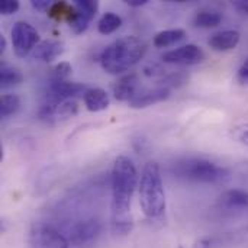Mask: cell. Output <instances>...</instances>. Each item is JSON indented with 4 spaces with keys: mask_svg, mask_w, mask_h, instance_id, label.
I'll return each mask as SVG.
<instances>
[{
    "mask_svg": "<svg viewBox=\"0 0 248 248\" xmlns=\"http://www.w3.org/2000/svg\"><path fill=\"white\" fill-rule=\"evenodd\" d=\"M138 185V173L129 157L119 155L112 167V230L125 235L132 228L131 203Z\"/></svg>",
    "mask_w": 248,
    "mask_h": 248,
    "instance_id": "1",
    "label": "cell"
},
{
    "mask_svg": "<svg viewBox=\"0 0 248 248\" xmlns=\"http://www.w3.org/2000/svg\"><path fill=\"white\" fill-rule=\"evenodd\" d=\"M147 45L140 38L129 35L115 39L100 54V65L109 74H122L137 65L145 55Z\"/></svg>",
    "mask_w": 248,
    "mask_h": 248,
    "instance_id": "2",
    "label": "cell"
},
{
    "mask_svg": "<svg viewBox=\"0 0 248 248\" xmlns=\"http://www.w3.org/2000/svg\"><path fill=\"white\" fill-rule=\"evenodd\" d=\"M140 205L145 217L158 218L166 211V195L160 166L155 161H148L141 173L138 183Z\"/></svg>",
    "mask_w": 248,
    "mask_h": 248,
    "instance_id": "3",
    "label": "cell"
},
{
    "mask_svg": "<svg viewBox=\"0 0 248 248\" xmlns=\"http://www.w3.org/2000/svg\"><path fill=\"white\" fill-rule=\"evenodd\" d=\"M173 173L179 177L201 183H222L230 179V171L206 158H183L174 164Z\"/></svg>",
    "mask_w": 248,
    "mask_h": 248,
    "instance_id": "4",
    "label": "cell"
},
{
    "mask_svg": "<svg viewBox=\"0 0 248 248\" xmlns=\"http://www.w3.org/2000/svg\"><path fill=\"white\" fill-rule=\"evenodd\" d=\"M38 31L25 20H17L12 28V45L13 51L19 58H25L32 54L35 46L39 44Z\"/></svg>",
    "mask_w": 248,
    "mask_h": 248,
    "instance_id": "5",
    "label": "cell"
},
{
    "mask_svg": "<svg viewBox=\"0 0 248 248\" xmlns=\"http://www.w3.org/2000/svg\"><path fill=\"white\" fill-rule=\"evenodd\" d=\"M100 231H102V224L96 218L81 219L70 227L67 240L70 246L83 247L93 243L99 237Z\"/></svg>",
    "mask_w": 248,
    "mask_h": 248,
    "instance_id": "6",
    "label": "cell"
},
{
    "mask_svg": "<svg viewBox=\"0 0 248 248\" xmlns=\"http://www.w3.org/2000/svg\"><path fill=\"white\" fill-rule=\"evenodd\" d=\"M99 10V3L94 0H76L73 12L68 17V25L76 35L86 32L90 22L94 19Z\"/></svg>",
    "mask_w": 248,
    "mask_h": 248,
    "instance_id": "7",
    "label": "cell"
},
{
    "mask_svg": "<svg viewBox=\"0 0 248 248\" xmlns=\"http://www.w3.org/2000/svg\"><path fill=\"white\" fill-rule=\"evenodd\" d=\"M87 92V87L81 83H73V81H52L48 86L46 94H45V103H49L52 106H58L61 102L74 99L77 96H81Z\"/></svg>",
    "mask_w": 248,
    "mask_h": 248,
    "instance_id": "8",
    "label": "cell"
},
{
    "mask_svg": "<svg viewBox=\"0 0 248 248\" xmlns=\"http://www.w3.org/2000/svg\"><path fill=\"white\" fill-rule=\"evenodd\" d=\"M31 248H70V243L55 228L35 225L31 231Z\"/></svg>",
    "mask_w": 248,
    "mask_h": 248,
    "instance_id": "9",
    "label": "cell"
},
{
    "mask_svg": "<svg viewBox=\"0 0 248 248\" xmlns=\"http://www.w3.org/2000/svg\"><path fill=\"white\" fill-rule=\"evenodd\" d=\"M163 61L174 65H196L205 60V52L195 44H187L176 49L167 51L161 55Z\"/></svg>",
    "mask_w": 248,
    "mask_h": 248,
    "instance_id": "10",
    "label": "cell"
},
{
    "mask_svg": "<svg viewBox=\"0 0 248 248\" xmlns=\"http://www.w3.org/2000/svg\"><path fill=\"white\" fill-rule=\"evenodd\" d=\"M170 97V89L166 87H154V89H142L138 90V93L128 102L129 108L132 109H144L151 105L164 102Z\"/></svg>",
    "mask_w": 248,
    "mask_h": 248,
    "instance_id": "11",
    "label": "cell"
},
{
    "mask_svg": "<svg viewBox=\"0 0 248 248\" xmlns=\"http://www.w3.org/2000/svg\"><path fill=\"white\" fill-rule=\"evenodd\" d=\"M64 48H65L64 42H61V41L45 39V41H41L35 46V49L32 51V57L35 60H39V61H44V62H52L60 55H62Z\"/></svg>",
    "mask_w": 248,
    "mask_h": 248,
    "instance_id": "12",
    "label": "cell"
},
{
    "mask_svg": "<svg viewBox=\"0 0 248 248\" xmlns=\"http://www.w3.org/2000/svg\"><path fill=\"white\" fill-rule=\"evenodd\" d=\"M138 93V76L129 73L122 76L113 86V96L119 102H129Z\"/></svg>",
    "mask_w": 248,
    "mask_h": 248,
    "instance_id": "13",
    "label": "cell"
},
{
    "mask_svg": "<svg viewBox=\"0 0 248 248\" xmlns=\"http://www.w3.org/2000/svg\"><path fill=\"white\" fill-rule=\"evenodd\" d=\"M240 38H241V35L235 29L221 31L211 36L209 45L215 51H231L240 44Z\"/></svg>",
    "mask_w": 248,
    "mask_h": 248,
    "instance_id": "14",
    "label": "cell"
},
{
    "mask_svg": "<svg viewBox=\"0 0 248 248\" xmlns=\"http://www.w3.org/2000/svg\"><path fill=\"white\" fill-rule=\"evenodd\" d=\"M83 100H84L87 110H90V112L105 110L109 108V103H110L109 94L106 93V90H103L100 87L87 89V92L83 94Z\"/></svg>",
    "mask_w": 248,
    "mask_h": 248,
    "instance_id": "15",
    "label": "cell"
},
{
    "mask_svg": "<svg viewBox=\"0 0 248 248\" xmlns=\"http://www.w3.org/2000/svg\"><path fill=\"white\" fill-rule=\"evenodd\" d=\"M219 201L228 208L248 209V192L243 189H230L221 195Z\"/></svg>",
    "mask_w": 248,
    "mask_h": 248,
    "instance_id": "16",
    "label": "cell"
},
{
    "mask_svg": "<svg viewBox=\"0 0 248 248\" xmlns=\"http://www.w3.org/2000/svg\"><path fill=\"white\" fill-rule=\"evenodd\" d=\"M186 36V31L176 28V29H167V31H161L154 36V46L155 48H167L174 45L176 42L185 39Z\"/></svg>",
    "mask_w": 248,
    "mask_h": 248,
    "instance_id": "17",
    "label": "cell"
},
{
    "mask_svg": "<svg viewBox=\"0 0 248 248\" xmlns=\"http://www.w3.org/2000/svg\"><path fill=\"white\" fill-rule=\"evenodd\" d=\"M222 22V15L217 10H201L193 17V25L198 28H215Z\"/></svg>",
    "mask_w": 248,
    "mask_h": 248,
    "instance_id": "18",
    "label": "cell"
},
{
    "mask_svg": "<svg viewBox=\"0 0 248 248\" xmlns=\"http://www.w3.org/2000/svg\"><path fill=\"white\" fill-rule=\"evenodd\" d=\"M78 113V103L76 99H68L61 102L55 108V124H62Z\"/></svg>",
    "mask_w": 248,
    "mask_h": 248,
    "instance_id": "19",
    "label": "cell"
},
{
    "mask_svg": "<svg viewBox=\"0 0 248 248\" xmlns=\"http://www.w3.org/2000/svg\"><path fill=\"white\" fill-rule=\"evenodd\" d=\"M122 25V19L119 15L113 12H106L97 22V29L102 35H110L116 32Z\"/></svg>",
    "mask_w": 248,
    "mask_h": 248,
    "instance_id": "20",
    "label": "cell"
},
{
    "mask_svg": "<svg viewBox=\"0 0 248 248\" xmlns=\"http://www.w3.org/2000/svg\"><path fill=\"white\" fill-rule=\"evenodd\" d=\"M22 81H23V76H22V73L17 68H13L10 65H1V70H0V86L3 89L20 84Z\"/></svg>",
    "mask_w": 248,
    "mask_h": 248,
    "instance_id": "21",
    "label": "cell"
},
{
    "mask_svg": "<svg viewBox=\"0 0 248 248\" xmlns=\"http://www.w3.org/2000/svg\"><path fill=\"white\" fill-rule=\"evenodd\" d=\"M20 108V99L16 94L7 93L3 94L0 99V118L6 119L12 115H15Z\"/></svg>",
    "mask_w": 248,
    "mask_h": 248,
    "instance_id": "22",
    "label": "cell"
},
{
    "mask_svg": "<svg viewBox=\"0 0 248 248\" xmlns=\"http://www.w3.org/2000/svg\"><path fill=\"white\" fill-rule=\"evenodd\" d=\"M189 76L183 71H177V73H170L166 74L163 78L157 80V86L160 87H166V89H171V87H180L183 84L187 83Z\"/></svg>",
    "mask_w": 248,
    "mask_h": 248,
    "instance_id": "23",
    "label": "cell"
},
{
    "mask_svg": "<svg viewBox=\"0 0 248 248\" xmlns=\"http://www.w3.org/2000/svg\"><path fill=\"white\" fill-rule=\"evenodd\" d=\"M73 12V6L65 3V1H57V3H52L51 9L48 10L49 16L52 19H57V20H61V19H65L68 20L70 15Z\"/></svg>",
    "mask_w": 248,
    "mask_h": 248,
    "instance_id": "24",
    "label": "cell"
},
{
    "mask_svg": "<svg viewBox=\"0 0 248 248\" xmlns=\"http://www.w3.org/2000/svg\"><path fill=\"white\" fill-rule=\"evenodd\" d=\"M73 67L67 61H61L52 68V81H67L71 76Z\"/></svg>",
    "mask_w": 248,
    "mask_h": 248,
    "instance_id": "25",
    "label": "cell"
},
{
    "mask_svg": "<svg viewBox=\"0 0 248 248\" xmlns=\"http://www.w3.org/2000/svg\"><path fill=\"white\" fill-rule=\"evenodd\" d=\"M19 7H20V4L16 0H1V3H0V12L4 16L16 13L19 10Z\"/></svg>",
    "mask_w": 248,
    "mask_h": 248,
    "instance_id": "26",
    "label": "cell"
},
{
    "mask_svg": "<svg viewBox=\"0 0 248 248\" xmlns=\"http://www.w3.org/2000/svg\"><path fill=\"white\" fill-rule=\"evenodd\" d=\"M232 137H234L238 142H241V144H244V145H247L248 147V124L235 126V128L232 129Z\"/></svg>",
    "mask_w": 248,
    "mask_h": 248,
    "instance_id": "27",
    "label": "cell"
},
{
    "mask_svg": "<svg viewBox=\"0 0 248 248\" xmlns=\"http://www.w3.org/2000/svg\"><path fill=\"white\" fill-rule=\"evenodd\" d=\"M237 78L241 84H248V58L241 64L237 73Z\"/></svg>",
    "mask_w": 248,
    "mask_h": 248,
    "instance_id": "28",
    "label": "cell"
},
{
    "mask_svg": "<svg viewBox=\"0 0 248 248\" xmlns=\"http://www.w3.org/2000/svg\"><path fill=\"white\" fill-rule=\"evenodd\" d=\"M31 4H32V7H33L35 10H38V12L49 10V9H51V6H52V3H51V1H48V0H32V1H31Z\"/></svg>",
    "mask_w": 248,
    "mask_h": 248,
    "instance_id": "29",
    "label": "cell"
},
{
    "mask_svg": "<svg viewBox=\"0 0 248 248\" xmlns=\"http://www.w3.org/2000/svg\"><path fill=\"white\" fill-rule=\"evenodd\" d=\"M232 4H234V7H235L238 12H241V13H244V15H248V0H237V1H234Z\"/></svg>",
    "mask_w": 248,
    "mask_h": 248,
    "instance_id": "30",
    "label": "cell"
},
{
    "mask_svg": "<svg viewBox=\"0 0 248 248\" xmlns=\"http://www.w3.org/2000/svg\"><path fill=\"white\" fill-rule=\"evenodd\" d=\"M212 247V240L209 238H201L195 243V247L193 248H211Z\"/></svg>",
    "mask_w": 248,
    "mask_h": 248,
    "instance_id": "31",
    "label": "cell"
},
{
    "mask_svg": "<svg viewBox=\"0 0 248 248\" xmlns=\"http://www.w3.org/2000/svg\"><path fill=\"white\" fill-rule=\"evenodd\" d=\"M125 3L131 7H141L148 3V0H125Z\"/></svg>",
    "mask_w": 248,
    "mask_h": 248,
    "instance_id": "32",
    "label": "cell"
},
{
    "mask_svg": "<svg viewBox=\"0 0 248 248\" xmlns=\"http://www.w3.org/2000/svg\"><path fill=\"white\" fill-rule=\"evenodd\" d=\"M6 49V38L3 35H0V54H3Z\"/></svg>",
    "mask_w": 248,
    "mask_h": 248,
    "instance_id": "33",
    "label": "cell"
},
{
    "mask_svg": "<svg viewBox=\"0 0 248 248\" xmlns=\"http://www.w3.org/2000/svg\"><path fill=\"white\" fill-rule=\"evenodd\" d=\"M179 248H183V247H182V246H180V247H179Z\"/></svg>",
    "mask_w": 248,
    "mask_h": 248,
    "instance_id": "34",
    "label": "cell"
}]
</instances>
